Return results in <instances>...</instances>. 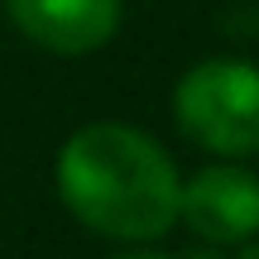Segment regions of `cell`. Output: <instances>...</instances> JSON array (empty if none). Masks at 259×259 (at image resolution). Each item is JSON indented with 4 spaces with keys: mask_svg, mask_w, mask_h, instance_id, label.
Instances as JSON below:
<instances>
[{
    "mask_svg": "<svg viewBox=\"0 0 259 259\" xmlns=\"http://www.w3.org/2000/svg\"><path fill=\"white\" fill-rule=\"evenodd\" d=\"M24 38L48 53H92L120 29V0H5Z\"/></svg>",
    "mask_w": 259,
    "mask_h": 259,
    "instance_id": "cell-4",
    "label": "cell"
},
{
    "mask_svg": "<svg viewBox=\"0 0 259 259\" xmlns=\"http://www.w3.org/2000/svg\"><path fill=\"white\" fill-rule=\"evenodd\" d=\"M178 216L206 245H240L259 235V178L235 163L197 168L178 192Z\"/></svg>",
    "mask_w": 259,
    "mask_h": 259,
    "instance_id": "cell-3",
    "label": "cell"
},
{
    "mask_svg": "<svg viewBox=\"0 0 259 259\" xmlns=\"http://www.w3.org/2000/svg\"><path fill=\"white\" fill-rule=\"evenodd\" d=\"M173 115L192 144L211 154H254L259 149V67L240 58H211L183 72L173 92Z\"/></svg>",
    "mask_w": 259,
    "mask_h": 259,
    "instance_id": "cell-2",
    "label": "cell"
},
{
    "mask_svg": "<svg viewBox=\"0 0 259 259\" xmlns=\"http://www.w3.org/2000/svg\"><path fill=\"white\" fill-rule=\"evenodd\" d=\"M58 192L77 221L111 240H158L178 221L183 178L144 130L96 120L58 149Z\"/></svg>",
    "mask_w": 259,
    "mask_h": 259,
    "instance_id": "cell-1",
    "label": "cell"
},
{
    "mask_svg": "<svg viewBox=\"0 0 259 259\" xmlns=\"http://www.w3.org/2000/svg\"><path fill=\"white\" fill-rule=\"evenodd\" d=\"M235 259H259V240H254V235H250V240H245V250L235 254Z\"/></svg>",
    "mask_w": 259,
    "mask_h": 259,
    "instance_id": "cell-6",
    "label": "cell"
},
{
    "mask_svg": "<svg viewBox=\"0 0 259 259\" xmlns=\"http://www.w3.org/2000/svg\"><path fill=\"white\" fill-rule=\"evenodd\" d=\"M115 259H173V254H158V250H135V254H115Z\"/></svg>",
    "mask_w": 259,
    "mask_h": 259,
    "instance_id": "cell-5",
    "label": "cell"
}]
</instances>
